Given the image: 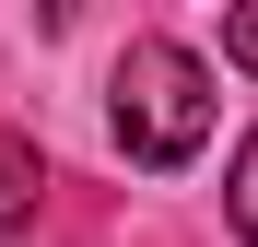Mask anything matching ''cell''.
I'll use <instances>...</instances> for the list:
<instances>
[{
  "instance_id": "obj_2",
  "label": "cell",
  "mask_w": 258,
  "mask_h": 247,
  "mask_svg": "<svg viewBox=\"0 0 258 247\" xmlns=\"http://www.w3.org/2000/svg\"><path fill=\"white\" fill-rule=\"evenodd\" d=\"M35 200H47V153H35L24 130H0V247L35 235Z\"/></svg>"
},
{
  "instance_id": "obj_3",
  "label": "cell",
  "mask_w": 258,
  "mask_h": 247,
  "mask_svg": "<svg viewBox=\"0 0 258 247\" xmlns=\"http://www.w3.org/2000/svg\"><path fill=\"white\" fill-rule=\"evenodd\" d=\"M223 212H235V235L258 247V130L235 141V177H223Z\"/></svg>"
},
{
  "instance_id": "obj_4",
  "label": "cell",
  "mask_w": 258,
  "mask_h": 247,
  "mask_svg": "<svg viewBox=\"0 0 258 247\" xmlns=\"http://www.w3.org/2000/svg\"><path fill=\"white\" fill-rule=\"evenodd\" d=\"M223 59H235V71H258V0H235V12H223Z\"/></svg>"
},
{
  "instance_id": "obj_1",
  "label": "cell",
  "mask_w": 258,
  "mask_h": 247,
  "mask_svg": "<svg viewBox=\"0 0 258 247\" xmlns=\"http://www.w3.org/2000/svg\"><path fill=\"white\" fill-rule=\"evenodd\" d=\"M106 106H117V153L129 165H188L211 141V59L176 47V35H129Z\"/></svg>"
}]
</instances>
